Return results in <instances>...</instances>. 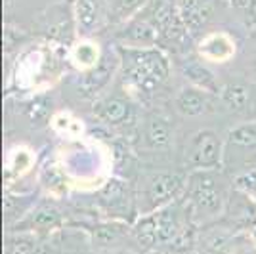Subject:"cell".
<instances>
[{"instance_id": "13", "label": "cell", "mask_w": 256, "mask_h": 254, "mask_svg": "<svg viewBox=\"0 0 256 254\" xmlns=\"http://www.w3.org/2000/svg\"><path fill=\"white\" fill-rule=\"evenodd\" d=\"M234 232L228 228H210L199 237L201 254H234Z\"/></svg>"}, {"instance_id": "29", "label": "cell", "mask_w": 256, "mask_h": 254, "mask_svg": "<svg viewBox=\"0 0 256 254\" xmlns=\"http://www.w3.org/2000/svg\"><path fill=\"white\" fill-rule=\"evenodd\" d=\"M31 162H32L31 153H29V151H25V149H20V151L14 155L10 166H12V170H14L16 174H20V176H22L25 170H29Z\"/></svg>"}, {"instance_id": "19", "label": "cell", "mask_w": 256, "mask_h": 254, "mask_svg": "<svg viewBox=\"0 0 256 254\" xmlns=\"http://www.w3.org/2000/svg\"><path fill=\"white\" fill-rule=\"evenodd\" d=\"M111 74H113L111 65L107 64V62H102V64L98 65V67H94L92 71H86V73L82 74L78 88H80L86 96L96 94V92H100V90L109 82Z\"/></svg>"}, {"instance_id": "11", "label": "cell", "mask_w": 256, "mask_h": 254, "mask_svg": "<svg viewBox=\"0 0 256 254\" xmlns=\"http://www.w3.org/2000/svg\"><path fill=\"white\" fill-rule=\"evenodd\" d=\"M199 54L204 60L214 62V64H224L228 60H232L235 54V42L232 40L230 34L226 32H212L208 36H204L199 44Z\"/></svg>"}, {"instance_id": "5", "label": "cell", "mask_w": 256, "mask_h": 254, "mask_svg": "<svg viewBox=\"0 0 256 254\" xmlns=\"http://www.w3.org/2000/svg\"><path fill=\"white\" fill-rule=\"evenodd\" d=\"M182 191H186V178L176 172H155L151 174L144 191V212H155L170 206Z\"/></svg>"}, {"instance_id": "32", "label": "cell", "mask_w": 256, "mask_h": 254, "mask_svg": "<svg viewBox=\"0 0 256 254\" xmlns=\"http://www.w3.org/2000/svg\"><path fill=\"white\" fill-rule=\"evenodd\" d=\"M250 235H252V243L256 244V228L252 230V232H250Z\"/></svg>"}, {"instance_id": "25", "label": "cell", "mask_w": 256, "mask_h": 254, "mask_svg": "<svg viewBox=\"0 0 256 254\" xmlns=\"http://www.w3.org/2000/svg\"><path fill=\"white\" fill-rule=\"evenodd\" d=\"M50 115H52V102H48L46 98L31 100L25 106V116L34 126H42L46 122H50Z\"/></svg>"}, {"instance_id": "33", "label": "cell", "mask_w": 256, "mask_h": 254, "mask_svg": "<svg viewBox=\"0 0 256 254\" xmlns=\"http://www.w3.org/2000/svg\"><path fill=\"white\" fill-rule=\"evenodd\" d=\"M245 254H256V244H254V248H252V250H246Z\"/></svg>"}, {"instance_id": "4", "label": "cell", "mask_w": 256, "mask_h": 254, "mask_svg": "<svg viewBox=\"0 0 256 254\" xmlns=\"http://www.w3.org/2000/svg\"><path fill=\"white\" fill-rule=\"evenodd\" d=\"M226 146L212 130H199L186 151V166L195 170H220L224 164Z\"/></svg>"}, {"instance_id": "8", "label": "cell", "mask_w": 256, "mask_h": 254, "mask_svg": "<svg viewBox=\"0 0 256 254\" xmlns=\"http://www.w3.org/2000/svg\"><path fill=\"white\" fill-rule=\"evenodd\" d=\"M159 36L160 34L153 20V14H151V20H144L136 14L132 20L124 23V29L120 32V38L128 42L126 46H132V48H155Z\"/></svg>"}, {"instance_id": "18", "label": "cell", "mask_w": 256, "mask_h": 254, "mask_svg": "<svg viewBox=\"0 0 256 254\" xmlns=\"http://www.w3.org/2000/svg\"><path fill=\"white\" fill-rule=\"evenodd\" d=\"M71 60L76 69L80 71H92L94 67L102 64L100 62V48L92 40H80L71 52Z\"/></svg>"}, {"instance_id": "12", "label": "cell", "mask_w": 256, "mask_h": 254, "mask_svg": "<svg viewBox=\"0 0 256 254\" xmlns=\"http://www.w3.org/2000/svg\"><path fill=\"white\" fill-rule=\"evenodd\" d=\"M96 115L100 116V120H104L109 126H122L128 124L132 120V106L130 102L124 98H107L106 102H100L98 106H94Z\"/></svg>"}, {"instance_id": "20", "label": "cell", "mask_w": 256, "mask_h": 254, "mask_svg": "<svg viewBox=\"0 0 256 254\" xmlns=\"http://www.w3.org/2000/svg\"><path fill=\"white\" fill-rule=\"evenodd\" d=\"M220 98L230 111H243L250 102V90L243 82H228L220 90Z\"/></svg>"}, {"instance_id": "1", "label": "cell", "mask_w": 256, "mask_h": 254, "mask_svg": "<svg viewBox=\"0 0 256 254\" xmlns=\"http://www.w3.org/2000/svg\"><path fill=\"white\" fill-rule=\"evenodd\" d=\"M118 64L124 80L140 94L157 90L170 74L168 56L155 48H132L118 46Z\"/></svg>"}, {"instance_id": "9", "label": "cell", "mask_w": 256, "mask_h": 254, "mask_svg": "<svg viewBox=\"0 0 256 254\" xmlns=\"http://www.w3.org/2000/svg\"><path fill=\"white\" fill-rule=\"evenodd\" d=\"M210 94L212 92L199 88V86H184L176 96L174 104H176V109L182 116H190V118L201 116L210 107Z\"/></svg>"}, {"instance_id": "22", "label": "cell", "mask_w": 256, "mask_h": 254, "mask_svg": "<svg viewBox=\"0 0 256 254\" xmlns=\"http://www.w3.org/2000/svg\"><path fill=\"white\" fill-rule=\"evenodd\" d=\"M4 254H36L32 233H10L4 239Z\"/></svg>"}, {"instance_id": "30", "label": "cell", "mask_w": 256, "mask_h": 254, "mask_svg": "<svg viewBox=\"0 0 256 254\" xmlns=\"http://www.w3.org/2000/svg\"><path fill=\"white\" fill-rule=\"evenodd\" d=\"M241 10L246 14V25L256 27V0H243V8Z\"/></svg>"}, {"instance_id": "24", "label": "cell", "mask_w": 256, "mask_h": 254, "mask_svg": "<svg viewBox=\"0 0 256 254\" xmlns=\"http://www.w3.org/2000/svg\"><path fill=\"white\" fill-rule=\"evenodd\" d=\"M40 182L46 190L54 193V195H64L67 191V182H65V174L62 172V168L52 162V164H46L40 172Z\"/></svg>"}, {"instance_id": "21", "label": "cell", "mask_w": 256, "mask_h": 254, "mask_svg": "<svg viewBox=\"0 0 256 254\" xmlns=\"http://www.w3.org/2000/svg\"><path fill=\"white\" fill-rule=\"evenodd\" d=\"M184 74L192 80L193 86H199V88H204L208 92H218V82L214 78V74L203 67L201 64L197 62H188L184 65Z\"/></svg>"}, {"instance_id": "15", "label": "cell", "mask_w": 256, "mask_h": 254, "mask_svg": "<svg viewBox=\"0 0 256 254\" xmlns=\"http://www.w3.org/2000/svg\"><path fill=\"white\" fill-rule=\"evenodd\" d=\"M75 23L76 31L88 36L100 25V6L98 0H75Z\"/></svg>"}, {"instance_id": "16", "label": "cell", "mask_w": 256, "mask_h": 254, "mask_svg": "<svg viewBox=\"0 0 256 254\" xmlns=\"http://www.w3.org/2000/svg\"><path fill=\"white\" fill-rule=\"evenodd\" d=\"M172 142V126L164 116H151L146 124V144L150 149H166Z\"/></svg>"}, {"instance_id": "26", "label": "cell", "mask_w": 256, "mask_h": 254, "mask_svg": "<svg viewBox=\"0 0 256 254\" xmlns=\"http://www.w3.org/2000/svg\"><path fill=\"white\" fill-rule=\"evenodd\" d=\"M148 2L150 0H111V10H113L115 20L126 23L140 10H144L148 6Z\"/></svg>"}, {"instance_id": "7", "label": "cell", "mask_w": 256, "mask_h": 254, "mask_svg": "<svg viewBox=\"0 0 256 254\" xmlns=\"http://www.w3.org/2000/svg\"><path fill=\"white\" fill-rule=\"evenodd\" d=\"M151 14H153L155 25L159 29V34L162 38H166L168 42L182 44L186 40V36H190L174 0H157L153 4Z\"/></svg>"}, {"instance_id": "23", "label": "cell", "mask_w": 256, "mask_h": 254, "mask_svg": "<svg viewBox=\"0 0 256 254\" xmlns=\"http://www.w3.org/2000/svg\"><path fill=\"white\" fill-rule=\"evenodd\" d=\"M128 232V228L120 222H111V224H100L96 230L92 232V239L96 244L102 246H109V244L120 241V237Z\"/></svg>"}, {"instance_id": "10", "label": "cell", "mask_w": 256, "mask_h": 254, "mask_svg": "<svg viewBox=\"0 0 256 254\" xmlns=\"http://www.w3.org/2000/svg\"><path fill=\"white\" fill-rule=\"evenodd\" d=\"M174 2L190 36L201 31L212 14L210 0H174Z\"/></svg>"}, {"instance_id": "34", "label": "cell", "mask_w": 256, "mask_h": 254, "mask_svg": "<svg viewBox=\"0 0 256 254\" xmlns=\"http://www.w3.org/2000/svg\"><path fill=\"white\" fill-rule=\"evenodd\" d=\"M157 254H162V252H157Z\"/></svg>"}, {"instance_id": "27", "label": "cell", "mask_w": 256, "mask_h": 254, "mask_svg": "<svg viewBox=\"0 0 256 254\" xmlns=\"http://www.w3.org/2000/svg\"><path fill=\"white\" fill-rule=\"evenodd\" d=\"M234 188L235 190L245 191V193L252 195L256 199V166L246 168V170H243L241 174H237L234 182Z\"/></svg>"}, {"instance_id": "6", "label": "cell", "mask_w": 256, "mask_h": 254, "mask_svg": "<svg viewBox=\"0 0 256 254\" xmlns=\"http://www.w3.org/2000/svg\"><path fill=\"white\" fill-rule=\"evenodd\" d=\"M226 222L234 226V232H252L256 228V199L241 190H232L226 201Z\"/></svg>"}, {"instance_id": "28", "label": "cell", "mask_w": 256, "mask_h": 254, "mask_svg": "<svg viewBox=\"0 0 256 254\" xmlns=\"http://www.w3.org/2000/svg\"><path fill=\"white\" fill-rule=\"evenodd\" d=\"M102 199L107 206H115L124 199V188L120 182H109L106 186V190L102 191Z\"/></svg>"}, {"instance_id": "31", "label": "cell", "mask_w": 256, "mask_h": 254, "mask_svg": "<svg viewBox=\"0 0 256 254\" xmlns=\"http://www.w3.org/2000/svg\"><path fill=\"white\" fill-rule=\"evenodd\" d=\"M228 2H230L232 6H235V8H239V10L243 8V0H228Z\"/></svg>"}, {"instance_id": "14", "label": "cell", "mask_w": 256, "mask_h": 254, "mask_svg": "<svg viewBox=\"0 0 256 254\" xmlns=\"http://www.w3.org/2000/svg\"><path fill=\"white\" fill-rule=\"evenodd\" d=\"M22 224H27V230L29 233L34 232V230H42V232H50L54 228H58L62 224V214L60 210L54 206V204H48V202H42L40 206L32 208L25 218H23Z\"/></svg>"}, {"instance_id": "2", "label": "cell", "mask_w": 256, "mask_h": 254, "mask_svg": "<svg viewBox=\"0 0 256 254\" xmlns=\"http://www.w3.org/2000/svg\"><path fill=\"white\" fill-rule=\"evenodd\" d=\"M186 195L195 214L216 216L226 208L228 195L224 182L216 176V170H195L186 180Z\"/></svg>"}, {"instance_id": "17", "label": "cell", "mask_w": 256, "mask_h": 254, "mask_svg": "<svg viewBox=\"0 0 256 254\" xmlns=\"http://www.w3.org/2000/svg\"><path fill=\"white\" fill-rule=\"evenodd\" d=\"M256 151V120H248L243 124H237L228 134L226 151Z\"/></svg>"}, {"instance_id": "3", "label": "cell", "mask_w": 256, "mask_h": 254, "mask_svg": "<svg viewBox=\"0 0 256 254\" xmlns=\"http://www.w3.org/2000/svg\"><path fill=\"white\" fill-rule=\"evenodd\" d=\"M134 237L142 246L155 248L174 243L182 233V216L176 204L164 206L160 210L148 212L132 228Z\"/></svg>"}]
</instances>
